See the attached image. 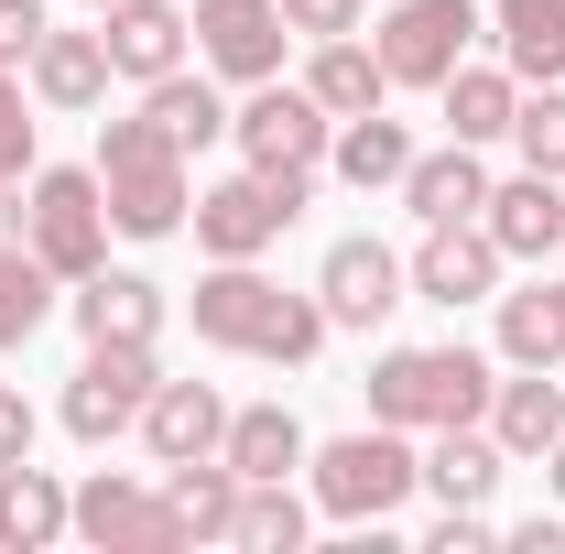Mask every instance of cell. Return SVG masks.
<instances>
[{
  "label": "cell",
  "mask_w": 565,
  "mask_h": 554,
  "mask_svg": "<svg viewBox=\"0 0 565 554\" xmlns=\"http://www.w3.org/2000/svg\"><path fill=\"white\" fill-rule=\"evenodd\" d=\"M98 185H109V228L120 239H174L185 207H196V174H185V152L163 141L152 109L98 120Z\"/></svg>",
  "instance_id": "obj_1"
},
{
  "label": "cell",
  "mask_w": 565,
  "mask_h": 554,
  "mask_svg": "<svg viewBox=\"0 0 565 554\" xmlns=\"http://www.w3.org/2000/svg\"><path fill=\"white\" fill-rule=\"evenodd\" d=\"M490 359L479 348H381L370 359V424H403V435H446V424L490 414Z\"/></svg>",
  "instance_id": "obj_2"
},
{
  "label": "cell",
  "mask_w": 565,
  "mask_h": 554,
  "mask_svg": "<svg viewBox=\"0 0 565 554\" xmlns=\"http://www.w3.org/2000/svg\"><path fill=\"white\" fill-rule=\"evenodd\" d=\"M305 489H316V511L381 533V522L424 489V446L403 435V424H359V435H338V446H305Z\"/></svg>",
  "instance_id": "obj_3"
},
{
  "label": "cell",
  "mask_w": 565,
  "mask_h": 554,
  "mask_svg": "<svg viewBox=\"0 0 565 554\" xmlns=\"http://www.w3.org/2000/svg\"><path fill=\"white\" fill-rule=\"evenodd\" d=\"M22 239L44 251V273L55 283H87L109 262V185H98V163H44L33 174V207H22Z\"/></svg>",
  "instance_id": "obj_4"
},
{
  "label": "cell",
  "mask_w": 565,
  "mask_h": 554,
  "mask_svg": "<svg viewBox=\"0 0 565 554\" xmlns=\"http://www.w3.org/2000/svg\"><path fill=\"white\" fill-rule=\"evenodd\" d=\"M305 185H316V174H250V163H239V174H217L207 196L185 207V228H196L207 262H262L282 228L305 217Z\"/></svg>",
  "instance_id": "obj_5"
},
{
  "label": "cell",
  "mask_w": 565,
  "mask_h": 554,
  "mask_svg": "<svg viewBox=\"0 0 565 554\" xmlns=\"http://www.w3.org/2000/svg\"><path fill=\"white\" fill-rule=\"evenodd\" d=\"M152 381H163V359H152V338H87V359H76L66 381V435L76 446H109V435H131L141 403H152Z\"/></svg>",
  "instance_id": "obj_6"
},
{
  "label": "cell",
  "mask_w": 565,
  "mask_h": 554,
  "mask_svg": "<svg viewBox=\"0 0 565 554\" xmlns=\"http://www.w3.org/2000/svg\"><path fill=\"white\" fill-rule=\"evenodd\" d=\"M228 141H239V163H250V174H316V163H327V141H338V120H327L305 87L262 76V87L228 109Z\"/></svg>",
  "instance_id": "obj_7"
},
{
  "label": "cell",
  "mask_w": 565,
  "mask_h": 554,
  "mask_svg": "<svg viewBox=\"0 0 565 554\" xmlns=\"http://www.w3.org/2000/svg\"><path fill=\"white\" fill-rule=\"evenodd\" d=\"M316 305H327V327L370 338L392 305H414V262H403L392 239H338V251L316 262Z\"/></svg>",
  "instance_id": "obj_8"
},
{
  "label": "cell",
  "mask_w": 565,
  "mask_h": 554,
  "mask_svg": "<svg viewBox=\"0 0 565 554\" xmlns=\"http://www.w3.org/2000/svg\"><path fill=\"white\" fill-rule=\"evenodd\" d=\"M468 33H479V0H392V22H381L392 87H446L468 66Z\"/></svg>",
  "instance_id": "obj_9"
},
{
  "label": "cell",
  "mask_w": 565,
  "mask_h": 554,
  "mask_svg": "<svg viewBox=\"0 0 565 554\" xmlns=\"http://www.w3.org/2000/svg\"><path fill=\"white\" fill-rule=\"evenodd\" d=\"M185 22H196V55H207V76H228V87H262V76H282V44H294L282 0H196Z\"/></svg>",
  "instance_id": "obj_10"
},
{
  "label": "cell",
  "mask_w": 565,
  "mask_h": 554,
  "mask_svg": "<svg viewBox=\"0 0 565 554\" xmlns=\"http://www.w3.org/2000/svg\"><path fill=\"white\" fill-rule=\"evenodd\" d=\"M76 544H98V554H185V544H174L163 489L120 479V468H98V479L76 489Z\"/></svg>",
  "instance_id": "obj_11"
},
{
  "label": "cell",
  "mask_w": 565,
  "mask_h": 554,
  "mask_svg": "<svg viewBox=\"0 0 565 554\" xmlns=\"http://www.w3.org/2000/svg\"><path fill=\"white\" fill-rule=\"evenodd\" d=\"M500 239L479 228V217H446V228H424V251H414V294L424 305H490L500 294Z\"/></svg>",
  "instance_id": "obj_12"
},
{
  "label": "cell",
  "mask_w": 565,
  "mask_h": 554,
  "mask_svg": "<svg viewBox=\"0 0 565 554\" xmlns=\"http://www.w3.org/2000/svg\"><path fill=\"white\" fill-rule=\"evenodd\" d=\"M98 44H109V76L152 87V76H174V66H185L196 22H185L174 0H109V11H98Z\"/></svg>",
  "instance_id": "obj_13"
},
{
  "label": "cell",
  "mask_w": 565,
  "mask_h": 554,
  "mask_svg": "<svg viewBox=\"0 0 565 554\" xmlns=\"http://www.w3.org/2000/svg\"><path fill=\"white\" fill-rule=\"evenodd\" d=\"M479 228L500 239V262H555L565 251V174H511V185H490V207H479Z\"/></svg>",
  "instance_id": "obj_14"
},
{
  "label": "cell",
  "mask_w": 565,
  "mask_h": 554,
  "mask_svg": "<svg viewBox=\"0 0 565 554\" xmlns=\"http://www.w3.org/2000/svg\"><path fill=\"white\" fill-rule=\"evenodd\" d=\"M217 435H228V403H217V381H152V403H141V446H152V468L217 457Z\"/></svg>",
  "instance_id": "obj_15"
},
{
  "label": "cell",
  "mask_w": 565,
  "mask_h": 554,
  "mask_svg": "<svg viewBox=\"0 0 565 554\" xmlns=\"http://www.w3.org/2000/svg\"><path fill=\"white\" fill-rule=\"evenodd\" d=\"M282 283H262V262H207V283H196V338L207 348H262V327H273Z\"/></svg>",
  "instance_id": "obj_16"
},
{
  "label": "cell",
  "mask_w": 565,
  "mask_h": 554,
  "mask_svg": "<svg viewBox=\"0 0 565 554\" xmlns=\"http://www.w3.org/2000/svg\"><path fill=\"white\" fill-rule=\"evenodd\" d=\"M479 424L500 435L511 468H544V446L565 435V381H555V370H522V381H500V392H490V414H479Z\"/></svg>",
  "instance_id": "obj_17"
},
{
  "label": "cell",
  "mask_w": 565,
  "mask_h": 554,
  "mask_svg": "<svg viewBox=\"0 0 565 554\" xmlns=\"http://www.w3.org/2000/svg\"><path fill=\"white\" fill-rule=\"evenodd\" d=\"M403 207H414L424 228H446V217H479V207H490V163H479V141L414 152V163H403Z\"/></svg>",
  "instance_id": "obj_18"
},
{
  "label": "cell",
  "mask_w": 565,
  "mask_h": 554,
  "mask_svg": "<svg viewBox=\"0 0 565 554\" xmlns=\"http://www.w3.org/2000/svg\"><path fill=\"white\" fill-rule=\"evenodd\" d=\"M163 511H174V544H228V533H239V468H228V457L163 468Z\"/></svg>",
  "instance_id": "obj_19"
},
{
  "label": "cell",
  "mask_w": 565,
  "mask_h": 554,
  "mask_svg": "<svg viewBox=\"0 0 565 554\" xmlns=\"http://www.w3.org/2000/svg\"><path fill=\"white\" fill-rule=\"evenodd\" d=\"M76 533V489L55 479V468H0V544H22V554H44V544H66Z\"/></svg>",
  "instance_id": "obj_20"
},
{
  "label": "cell",
  "mask_w": 565,
  "mask_h": 554,
  "mask_svg": "<svg viewBox=\"0 0 565 554\" xmlns=\"http://www.w3.org/2000/svg\"><path fill=\"white\" fill-rule=\"evenodd\" d=\"M22 87H33L44 109H98V98H109V44H98V33H55V22H44V44H33Z\"/></svg>",
  "instance_id": "obj_21"
},
{
  "label": "cell",
  "mask_w": 565,
  "mask_h": 554,
  "mask_svg": "<svg viewBox=\"0 0 565 554\" xmlns=\"http://www.w3.org/2000/svg\"><path fill=\"white\" fill-rule=\"evenodd\" d=\"M66 316H76V338H152V327H163V283L98 262V273L66 294Z\"/></svg>",
  "instance_id": "obj_22"
},
{
  "label": "cell",
  "mask_w": 565,
  "mask_h": 554,
  "mask_svg": "<svg viewBox=\"0 0 565 554\" xmlns=\"http://www.w3.org/2000/svg\"><path fill=\"white\" fill-rule=\"evenodd\" d=\"M500 22V66L522 87H565V0H490Z\"/></svg>",
  "instance_id": "obj_23"
},
{
  "label": "cell",
  "mask_w": 565,
  "mask_h": 554,
  "mask_svg": "<svg viewBox=\"0 0 565 554\" xmlns=\"http://www.w3.org/2000/svg\"><path fill=\"white\" fill-rule=\"evenodd\" d=\"M305 98H316L327 120H359V109H381V98H392V66H381V44H359V33L316 44V66H305Z\"/></svg>",
  "instance_id": "obj_24"
},
{
  "label": "cell",
  "mask_w": 565,
  "mask_h": 554,
  "mask_svg": "<svg viewBox=\"0 0 565 554\" xmlns=\"http://www.w3.org/2000/svg\"><path fill=\"white\" fill-rule=\"evenodd\" d=\"M435 109H446V141H511V109H522V76L511 66H457L446 87H435Z\"/></svg>",
  "instance_id": "obj_25"
},
{
  "label": "cell",
  "mask_w": 565,
  "mask_h": 554,
  "mask_svg": "<svg viewBox=\"0 0 565 554\" xmlns=\"http://www.w3.org/2000/svg\"><path fill=\"white\" fill-rule=\"evenodd\" d=\"M511 479V457H500L490 424H446V435H424V489L435 500H490Z\"/></svg>",
  "instance_id": "obj_26"
},
{
  "label": "cell",
  "mask_w": 565,
  "mask_h": 554,
  "mask_svg": "<svg viewBox=\"0 0 565 554\" xmlns=\"http://www.w3.org/2000/svg\"><path fill=\"white\" fill-rule=\"evenodd\" d=\"M327 163H338V185H359V196H381V185H403V163H414V131H403L392 109H359V120H338V141H327Z\"/></svg>",
  "instance_id": "obj_27"
},
{
  "label": "cell",
  "mask_w": 565,
  "mask_h": 554,
  "mask_svg": "<svg viewBox=\"0 0 565 554\" xmlns=\"http://www.w3.org/2000/svg\"><path fill=\"white\" fill-rule=\"evenodd\" d=\"M217 457H228L239 479H294V468H305V424L282 414V403H239L228 435H217Z\"/></svg>",
  "instance_id": "obj_28"
},
{
  "label": "cell",
  "mask_w": 565,
  "mask_h": 554,
  "mask_svg": "<svg viewBox=\"0 0 565 554\" xmlns=\"http://www.w3.org/2000/svg\"><path fill=\"white\" fill-rule=\"evenodd\" d=\"M141 109H152V120H163V141H174V152H207V141H228V98H217V76L196 66H174V76H152V87H141Z\"/></svg>",
  "instance_id": "obj_29"
},
{
  "label": "cell",
  "mask_w": 565,
  "mask_h": 554,
  "mask_svg": "<svg viewBox=\"0 0 565 554\" xmlns=\"http://www.w3.org/2000/svg\"><path fill=\"white\" fill-rule=\"evenodd\" d=\"M500 359L511 370H565V283L500 294Z\"/></svg>",
  "instance_id": "obj_30"
},
{
  "label": "cell",
  "mask_w": 565,
  "mask_h": 554,
  "mask_svg": "<svg viewBox=\"0 0 565 554\" xmlns=\"http://www.w3.org/2000/svg\"><path fill=\"white\" fill-rule=\"evenodd\" d=\"M44 316H55V273H44L33 239H11V251H0V348H33Z\"/></svg>",
  "instance_id": "obj_31"
},
{
  "label": "cell",
  "mask_w": 565,
  "mask_h": 554,
  "mask_svg": "<svg viewBox=\"0 0 565 554\" xmlns=\"http://www.w3.org/2000/svg\"><path fill=\"white\" fill-rule=\"evenodd\" d=\"M239 554H305V500L294 479H239Z\"/></svg>",
  "instance_id": "obj_32"
},
{
  "label": "cell",
  "mask_w": 565,
  "mask_h": 554,
  "mask_svg": "<svg viewBox=\"0 0 565 554\" xmlns=\"http://www.w3.org/2000/svg\"><path fill=\"white\" fill-rule=\"evenodd\" d=\"M511 141H522L533 174H565V87H533V98L511 109Z\"/></svg>",
  "instance_id": "obj_33"
},
{
  "label": "cell",
  "mask_w": 565,
  "mask_h": 554,
  "mask_svg": "<svg viewBox=\"0 0 565 554\" xmlns=\"http://www.w3.org/2000/svg\"><path fill=\"white\" fill-rule=\"evenodd\" d=\"M33 174V109H22V76L0 66V185Z\"/></svg>",
  "instance_id": "obj_34"
},
{
  "label": "cell",
  "mask_w": 565,
  "mask_h": 554,
  "mask_svg": "<svg viewBox=\"0 0 565 554\" xmlns=\"http://www.w3.org/2000/svg\"><path fill=\"white\" fill-rule=\"evenodd\" d=\"M282 22H294L305 44H338V33H370V22H359V0H282Z\"/></svg>",
  "instance_id": "obj_35"
},
{
  "label": "cell",
  "mask_w": 565,
  "mask_h": 554,
  "mask_svg": "<svg viewBox=\"0 0 565 554\" xmlns=\"http://www.w3.org/2000/svg\"><path fill=\"white\" fill-rule=\"evenodd\" d=\"M33 44H44V0H0V66L22 76V66H33Z\"/></svg>",
  "instance_id": "obj_36"
},
{
  "label": "cell",
  "mask_w": 565,
  "mask_h": 554,
  "mask_svg": "<svg viewBox=\"0 0 565 554\" xmlns=\"http://www.w3.org/2000/svg\"><path fill=\"white\" fill-rule=\"evenodd\" d=\"M22 457H33V403L0 381V468H22Z\"/></svg>",
  "instance_id": "obj_37"
},
{
  "label": "cell",
  "mask_w": 565,
  "mask_h": 554,
  "mask_svg": "<svg viewBox=\"0 0 565 554\" xmlns=\"http://www.w3.org/2000/svg\"><path fill=\"white\" fill-rule=\"evenodd\" d=\"M500 544H511V554H565V511H533V522H511Z\"/></svg>",
  "instance_id": "obj_38"
},
{
  "label": "cell",
  "mask_w": 565,
  "mask_h": 554,
  "mask_svg": "<svg viewBox=\"0 0 565 554\" xmlns=\"http://www.w3.org/2000/svg\"><path fill=\"white\" fill-rule=\"evenodd\" d=\"M544 479H555V500H565V435H555V446H544Z\"/></svg>",
  "instance_id": "obj_39"
},
{
  "label": "cell",
  "mask_w": 565,
  "mask_h": 554,
  "mask_svg": "<svg viewBox=\"0 0 565 554\" xmlns=\"http://www.w3.org/2000/svg\"><path fill=\"white\" fill-rule=\"evenodd\" d=\"M87 11H109V0H87Z\"/></svg>",
  "instance_id": "obj_40"
}]
</instances>
